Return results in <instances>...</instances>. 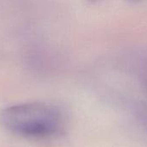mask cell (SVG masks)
<instances>
[{
  "mask_svg": "<svg viewBox=\"0 0 147 147\" xmlns=\"http://www.w3.org/2000/svg\"><path fill=\"white\" fill-rule=\"evenodd\" d=\"M0 123L9 132L28 138L57 134L63 128V117L56 108L40 102L13 105L0 112Z\"/></svg>",
  "mask_w": 147,
  "mask_h": 147,
  "instance_id": "obj_1",
  "label": "cell"
}]
</instances>
